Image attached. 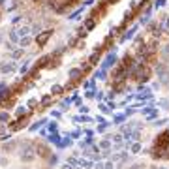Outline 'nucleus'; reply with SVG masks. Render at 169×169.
<instances>
[{
	"label": "nucleus",
	"instance_id": "f257e3e1",
	"mask_svg": "<svg viewBox=\"0 0 169 169\" xmlns=\"http://www.w3.org/2000/svg\"><path fill=\"white\" fill-rule=\"evenodd\" d=\"M150 156L156 160H169V128L160 132L150 145Z\"/></svg>",
	"mask_w": 169,
	"mask_h": 169
}]
</instances>
